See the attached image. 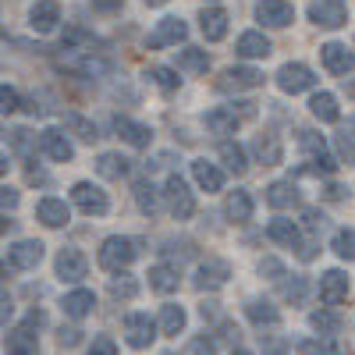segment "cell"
<instances>
[{"label": "cell", "mask_w": 355, "mask_h": 355, "mask_svg": "<svg viewBox=\"0 0 355 355\" xmlns=\"http://www.w3.org/2000/svg\"><path fill=\"white\" fill-rule=\"evenodd\" d=\"M313 71L306 68V64H284L281 71H277V85L284 89V93H306V89H313Z\"/></svg>", "instance_id": "cell-9"}, {"label": "cell", "mask_w": 355, "mask_h": 355, "mask_svg": "<svg viewBox=\"0 0 355 355\" xmlns=\"http://www.w3.org/2000/svg\"><path fill=\"white\" fill-rule=\"evenodd\" d=\"M71 125L78 128V135H82L85 142H96V139H100V135H96V128L89 125V121H82V117H71Z\"/></svg>", "instance_id": "cell-49"}, {"label": "cell", "mask_w": 355, "mask_h": 355, "mask_svg": "<svg viewBox=\"0 0 355 355\" xmlns=\"http://www.w3.org/2000/svg\"><path fill=\"white\" fill-rule=\"evenodd\" d=\"M334 146H338V153H341L345 164H355V132L352 128H341L334 135Z\"/></svg>", "instance_id": "cell-42"}, {"label": "cell", "mask_w": 355, "mask_h": 355, "mask_svg": "<svg viewBox=\"0 0 355 355\" xmlns=\"http://www.w3.org/2000/svg\"><path fill=\"white\" fill-rule=\"evenodd\" d=\"M71 199H75V206L82 214H89V217H103L107 214V192L100 189V185H89V182H78L75 189H71Z\"/></svg>", "instance_id": "cell-3"}, {"label": "cell", "mask_w": 355, "mask_h": 355, "mask_svg": "<svg viewBox=\"0 0 355 355\" xmlns=\"http://www.w3.org/2000/svg\"><path fill=\"white\" fill-rule=\"evenodd\" d=\"M320 57H323V64H327L331 75H348L352 64H355V57L345 43H323L320 46Z\"/></svg>", "instance_id": "cell-13"}, {"label": "cell", "mask_w": 355, "mask_h": 355, "mask_svg": "<svg viewBox=\"0 0 355 355\" xmlns=\"http://www.w3.org/2000/svg\"><path fill=\"white\" fill-rule=\"evenodd\" d=\"M125 334H128L132 348H150L157 338V327L146 313H132V316H125Z\"/></svg>", "instance_id": "cell-6"}, {"label": "cell", "mask_w": 355, "mask_h": 355, "mask_svg": "<svg viewBox=\"0 0 355 355\" xmlns=\"http://www.w3.org/2000/svg\"><path fill=\"white\" fill-rule=\"evenodd\" d=\"M214 352H217V348H214V341H210V338H192L185 355H214Z\"/></svg>", "instance_id": "cell-46"}, {"label": "cell", "mask_w": 355, "mask_h": 355, "mask_svg": "<svg viewBox=\"0 0 355 355\" xmlns=\"http://www.w3.org/2000/svg\"><path fill=\"white\" fill-rule=\"evenodd\" d=\"M89 4H93L96 11H103V15H110V11L121 8V0H89Z\"/></svg>", "instance_id": "cell-51"}, {"label": "cell", "mask_w": 355, "mask_h": 355, "mask_svg": "<svg viewBox=\"0 0 355 355\" xmlns=\"http://www.w3.org/2000/svg\"><path fill=\"white\" fill-rule=\"evenodd\" d=\"M217 153H220V160H224V167L231 171V174H245V150L239 142H231V139H224L220 146H217Z\"/></svg>", "instance_id": "cell-28"}, {"label": "cell", "mask_w": 355, "mask_h": 355, "mask_svg": "<svg viewBox=\"0 0 355 355\" xmlns=\"http://www.w3.org/2000/svg\"><path fill=\"white\" fill-rule=\"evenodd\" d=\"M199 28H202V36L210 40V43L224 40V36H227V11H220V8H206V11L199 15Z\"/></svg>", "instance_id": "cell-21"}, {"label": "cell", "mask_w": 355, "mask_h": 355, "mask_svg": "<svg viewBox=\"0 0 355 355\" xmlns=\"http://www.w3.org/2000/svg\"><path fill=\"white\" fill-rule=\"evenodd\" d=\"M0 202H4V210H15V206H18V192L4 189V192H0Z\"/></svg>", "instance_id": "cell-52"}, {"label": "cell", "mask_w": 355, "mask_h": 355, "mask_svg": "<svg viewBox=\"0 0 355 355\" xmlns=\"http://www.w3.org/2000/svg\"><path fill=\"white\" fill-rule=\"evenodd\" d=\"M259 274H266V277H284V266H281L274 256H266V259L259 263Z\"/></svg>", "instance_id": "cell-48"}, {"label": "cell", "mask_w": 355, "mask_h": 355, "mask_svg": "<svg viewBox=\"0 0 355 355\" xmlns=\"http://www.w3.org/2000/svg\"><path fill=\"white\" fill-rule=\"evenodd\" d=\"M266 202H270L274 210H288V206L299 202V189H295V182H274L266 189Z\"/></svg>", "instance_id": "cell-27"}, {"label": "cell", "mask_w": 355, "mask_h": 355, "mask_svg": "<svg viewBox=\"0 0 355 355\" xmlns=\"http://www.w3.org/2000/svg\"><path fill=\"white\" fill-rule=\"evenodd\" d=\"M259 82H263V75L256 68H227L217 78V89L220 93H242V89H256Z\"/></svg>", "instance_id": "cell-7"}, {"label": "cell", "mask_w": 355, "mask_h": 355, "mask_svg": "<svg viewBox=\"0 0 355 355\" xmlns=\"http://www.w3.org/2000/svg\"><path fill=\"white\" fill-rule=\"evenodd\" d=\"M146 4H150V8H160V4H167V0H146Z\"/></svg>", "instance_id": "cell-56"}, {"label": "cell", "mask_w": 355, "mask_h": 355, "mask_svg": "<svg viewBox=\"0 0 355 355\" xmlns=\"http://www.w3.org/2000/svg\"><path fill=\"white\" fill-rule=\"evenodd\" d=\"M227 217L234 220V224H245L249 217H252V196L249 192H231L227 196Z\"/></svg>", "instance_id": "cell-30"}, {"label": "cell", "mask_w": 355, "mask_h": 355, "mask_svg": "<svg viewBox=\"0 0 355 355\" xmlns=\"http://www.w3.org/2000/svg\"><path fill=\"white\" fill-rule=\"evenodd\" d=\"M61 345H78V331H61Z\"/></svg>", "instance_id": "cell-53"}, {"label": "cell", "mask_w": 355, "mask_h": 355, "mask_svg": "<svg viewBox=\"0 0 355 355\" xmlns=\"http://www.w3.org/2000/svg\"><path fill=\"white\" fill-rule=\"evenodd\" d=\"M135 259V242L132 239H121V234H110V239L100 245V266L110 274L125 270V266Z\"/></svg>", "instance_id": "cell-1"}, {"label": "cell", "mask_w": 355, "mask_h": 355, "mask_svg": "<svg viewBox=\"0 0 355 355\" xmlns=\"http://www.w3.org/2000/svg\"><path fill=\"white\" fill-rule=\"evenodd\" d=\"M178 68H185V71H206L210 68V57H206V50H182V57H178Z\"/></svg>", "instance_id": "cell-39"}, {"label": "cell", "mask_w": 355, "mask_h": 355, "mask_svg": "<svg viewBox=\"0 0 355 355\" xmlns=\"http://www.w3.org/2000/svg\"><path fill=\"white\" fill-rule=\"evenodd\" d=\"M192 174H196V182L202 192H220L224 189V174L217 164H206V160H196L192 164Z\"/></svg>", "instance_id": "cell-24"}, {"label": "cell", "mask_w": 355, "mask_h": 355, "mask_svg": "<svg viewBox=\"0 0 355 355\" xmlns=\"http://www.w3.org/2000/svg\"><path fill=\"white\" fill-rule=\"evenodd\" d=\"M263 352H266V355H288V348H284L277 338H263Z\"/></svg>", "instance_id": "cell-50"}, {"label": "cell", "mask_w": 355, "mask_h": 355, "mask_svg": "<svg viewBox=\"0 0 355 355\" xmlns=\"http://www.w3.org/2000/svg\"><path fill=\"white\" fill-rule=\"evenodd\" d=\"M309 323H313L316 331H323V334H338V331H341V316H338V313H327V309L313 313Z\"/></svg>", "instance_id": "cell-41"}, {"label": "cell", "mask_w": 355, "mask_h": 355, "mask_svg": "<svg viewBox=\"0 0 355 355\" xmlns=\"http://www.w3.org/2000/svg\"><path fill=\"white\" fill-rule=\"evenodd\" d=\"M96 171L114 182V178H125V174H128V160H125L121 153H103V157L96 160Z\"/></svg>", "instance_id": "cell-35"}, {"label": "cell", "mask_w": 355, "mask_h": 355, "mask_svg": "<svg viewBox=\"0 0 355 355\" xmlns=\"http://www.w3.org/2000/svg\"><path fill=\"white\" fill-rule=\"evenodd\" d=\"M43 259V242H18L8 249V263L11 270H33V266Z\"/></svg>", "instance_id": "cell-11"}, {"label": "cell", "mask_w": 355, "mask_h": 355, "mask_svg": "<svg viewBox=\"0 0 355 355\" xmlns=\"http://www.w3.org/2000/svg\"><path fill=\"white\" fill-rule=\"evenodd\" d=\"M178 270L174 266H167V263H157V266H150V288L153 291H160V295H171V291H178Z\"/></svg>", "instance_id": "cell-26"}, {"label": "cell", "mask_w": 355, "mask_h": 355, "mask_svg": "<svg viewBox=\"0 0 355 355\" xmlns=\"http://www.w3.org/2000/svg\"><path fill=\"white\" fill-rule=\"evenodd\" d=\"M256 18L263 25H270V28H284L295 21V8L288 4V0H263V4L256 8Z\"/></svg>", "instance_id": "cell-8"}, {"label": "cell", "mask_w": 355, "mask_h": 355, "mask_svg": "<svg viewBox=\"0 0 355 355\" xmlns=\"http://www.w3.org/2000/svg\"><path fill=\"white\" fill-rule=\"evenodd\" d=\"M64 313L71 316V320H82V316H89L93 313V306H96V295L93 291H85V288H78V291H71V295H64Z\"/></svg>", "instance_id": "cell-25"}, {"label": "cell", "mask_w": 355, "mask_h": 355, "mask_svg": "<svg viewBox=\"0 0 355 355\" xmlns=\"http://www.w3.org/2000/svg\"><path fill=\"white\" fill-rule=\"evenodd\" d=\"M231 355H252V352H245V348H239V352H231Z\"/></svg>", "instance_id": "cell-57"}, {"label": "cell", "mask_w": 355, "mask_h": 355, "mask_svg": "<svg viewBox=\"0 0 355 355\" xmlns=\"http://www.w3.org/2000/svg\"><path fill=\"white\" fill-rule=\"evenodd\" d=\"M40 146H43V153H46L50 160H57V164H68V160L75 157L71 142L64 139V132H57V128H46V132L40 135Z\"/></svg>", "instance_id": "cell-16"}, {"label": "cell", "mask_w": 355, "mask_h": 355, "mask_svg": "<svg viewBox=\"0 0 355 355\" xmlns=\"http://www.w3.org/2000/svg\"><path fill=\"white\" fill-rule=\"evenodd\" d=\"M239 53L242 57H266L270 53V40L263 33H242L239 36Z\"/></svg>", "instance_id": "cell-31"}, {"label": "cell", "mask_w": 355, "mask_h": 355, "mask_svg": "<svg viewBox=\"0 0 355 355\" xmlns=\"http://www.w3.org/2000/svg\"><path fill=\"white\" fill-rule=\"evenodd\" d=\"M299 146H302V153L309 157V171L316 174H334V157L327 153V146H323V139L316 132H299Z\"/></svg>", "instance_id": "cell-2"}, {"label": "cell", "mask_w": 355, "mask_h": 355, "mask_svg": "<svg viewBox=\"0 0 355 355\" xmlns=\"http://www.w3.org/2000/svg\"><path fill=\"white\" fill-rule=\"evenodd\" d=\"M4 348H8V355H36V352H40V341H36V334H33V323H21V327H15V331L8 334Z\"/></svg>", "instance_id": "cell-19"}, {"label": "cell", "mask_w": 355, "mask_h": 355, "mask_svg": "<svg viewBox=\"0 0 355 355\" xmlns=\"http://www.w3.org/2000/svg\"><path fill=\"white\" fill-rule=\"evenodd\" d=\"M227 277H231V266L220 263V259H210V263H202L199 270H196V288H202V291H217V288L227 284Z\"/></svg>", "instance_id": "cell-12"}, {"label": "cell", "mask_w": 355, "mask_h": 355, "mask_svg": "<svg viewBox=\"0 0 355 355\" xmlns=\"http://www.w3.org/2000/svg\"><path fill=\"white\" fill-rule=\"evenodd\" d=\"M281 295H284V299H291V302H302V295H306V281H302V277L284 281V284H281Z\"/></svg>", "instance_id": "cell-44"}, {"label": "cell", "mask_w": 355, "mask_h": 355, "mask_svg": "<svg viewBox=\"0 0 355 355\" xmlns=\"http://www.w3.org/2000/svg\"><path fill=\"white\" fill-rule=\"evenodd\" d=\"M189 36V25L182 18H164L157 25V33L150 36V50H160V46H171V43H182Z\"/></svg>", "instance_id": "cell-14"}, {"label": "cell", "mask_w": 355, "mask_h": 355, "mask_svg": "<svg viewBox=\"0 0 355 355\" xmlns=\"http://www.w3.org/2000/svg\"><path fill=\"white\" fill-rule=\"evenodd\" d=\"M249 114H234V107H217L206 114V128H210L214 135H231L234 128H239L245 121Z\"/></svg>", "instance_id": "cell-17"}, {"label": "cell", "mask_w": 355, "mask_h": 355, "mask_svg": "<svg viewBox=\"0 0 355 355\" xmlns=\"http://www.w3.org/2000/svg\"><path fill=\"white\" fill-rule=\"evenodd\" d=\"M309 21L323 28H341L348 21V8L341 0H313L309 4Z\"/></svg>", "instance_id": "cell-4"}, {"label": "cell", "mask_w": 355, "mask_h": 355, "mask_svg": "<svg viewBox=\"0 0 355 355\" xmlns=\"http://www.w3.org/2000/svg\"><path fill=\"white\" fill-rule=\"evenodd\" d=\"M150 78L164 89V93H174V89H178V82H182V78H178L171 68H150Z\"/></svg>", "instance_id": "cell-43"}, {"label": "cell", "mask_w": 355, "mask_h": 355, "mask_svg": "<svg viewBox=\"0 0 355 355\" xmlns=\"http://www.w3.org/2000/svg\"><path fill=\"white\" fill-rule=\"evenodd\" d=\"M135 202H139V210H142V214H150V217H153V214L160 210V192H157L150 182H139V185H135Z\"/></svg>", "instance_id": "cell-36"}, {"label": "cell", "mask_w": 355, "mask_h": 355, "mask_svg": "<svg viewBox=\"0 0 355 355\" xmlns=\"http://www.w3.org/2000/svg\"><path fill=\"white\" fill-rule=\"evenodd\" d=\"M348 299V277L341 270H327L320 277V302L323 306H341Z\"/></svg>", "instance_id": "cell-10"}, {"label": "cell", "mask_w": 355, "mask_h": 355, "mask_svg": "<svg viewBox=\"0 0 355 355\" xmlns=\"http://www.w3.org/2000/svg\"><path fill=\"white\" fill-rule=\"evenodd\" d=\"M36 217H40L46 227H64V224L71 220V210L64 206V199L46 196V199H40V206H36Z\"/></svg>", "instance_id": "cell-18"}, {"label": "cell", "mask_w": 355, "mask_h": 355, "mask_svg": "<svg viewBox=\"0 0 355 355\" xmlns=\"http://www.w3.org/2000/svg\"><path fill=\"white\" fill-rule=\"evenodd\" d=\"M245 316L256 323V327H274V323L281 320V313L266 302V299H252V302L245 306Z\"/></svg>", "instance_id": "cell-29"}, {"label": "cell", "mask_w": 355, "mask_h": 355, "mask_svg": "<svg viewBox=\"0 0 355 355\" xmlns=\"http://www.w3.org/2000/svg\"><path fill=\"white\" fill-rule=\"evenodd\" d=\"M295 348H299V355H341V348H338L331 338H323V341H313V338H306V341H299Z\"/></svg>", "instance_id": "cell-38"}, {"label": "cell", "mask_w": 355, "mask_h": 355, "mask_svg": "<svg viewBox=\"0 0 355 355\" xmlns=\"http://www.w3.org/2000/svg\"><path fill=\"white\" fill-rule=\"evenodd\" d=\"M167 199H171V214L178 220H189L196 214V202H192V192L185 185V178H178V174L167 178Z\"/></svg>", "instance_id": "cell-5"}, {"label": "cell", "mask_w": 355, "mask_h": 355, "mask_svg": "<svg viewBox=\"0 0 355 355\" xmlns=\"http://www.w3.org/2000/svg\"><path fill=\"white\" fill-rule=\"evenodd\" d=\"M89 355H117V345H114V338H96L93 345H89Z\"/></svg>", "instance_id": "cell-45"}, {"label": "cell", "mask_w": 355, "mask_h": 355, "mask_svg": "<svg viewBox=\"0 0 355 355\" xmlns=\"http://www.w3.org/2000/svg\"><path fill=\"white\" fill-rule=\"evenodd\" d=\"M114 128H117V135H121L128 146H150V139H153V132L146 128V125H139V121H128V117H114Z\"/></svg>", "instance_id": "cell-23"}, {"label": "cell", "mask_w": 355, "mask_h": 355, "mask_svg": "<svg viewBox=\"0 0 355 355\" xmlns=\"http://www.w3.org/2000/svg\"><path fill=\"white\" fill-rule=\"evenodd\" d=\"M110 295H114V299H135V295H139V284H135L128 274L117 270V277H110Z\"/></svg>", "instance_id": "cell-40"}, {"label": "cell", "mask_w": 355, "mask_h": 355, "mask_svg": "<svg viewBox=\"0 0 355 355\" xmlns=\"http://www.w3.org/2000/svg\"><path fill=\"white\" fill-rule=\"evenodd\" d=\"M309 110H313V117H320V121H338V117H341L338 100H334L331 93H316V96L309 100Z\"/></svg>", "instance_id": "cell-32"}, {"label": "cell", "mask_w": 355, "mask_h": 355, "mask_svg": "<svg viewBox=\"0 0 355 355\" xmlns=\"http://www.w3.org/2000/svg\"><path fill=\"white\" fill-rule=\"evenodd\" d=\"M57 21H61V8H57V0H40L28 15V25L36 28V33H53Z\"/></svg>", "instance_id": "cell-20"}, {"label": "cell", "mask_w": 355, "mask_h": 355, "mask_svg": "<svg viewBox=\"0 0 355 355\" xmlns=\"http://www.w3.org/2000/svg\"><path fill=\"white\" fill-rule=\"evenodd\" d=\"M57 274H61L64 281H82V277L89 274L85 252H78V249H61V256H57Z\"/></svg>", "instance_id": "cell-15"}, {"label": "cell", "mask_w": 355, "mask_h": 355, "mask_svg": "<svg viewBox=\"0 0 355 355\" xmlns=\"http://www.w3.org/2000/svg\"><path fill=\"white\" fill-rule=\"evenodd\" d=\"M252 150H256V157H259V164H281V142H277V135H259L256 142H252Z\"/></svg>", "instance_id": "cell-33"}, {"label": "cell", "mask_w": 355, "mask_h": 355, "mask_svg": "<svg viewBox=\"0 0 355 355\" xmlns=\"http://www.w3.org/2000/svg\"><path fill=\"white\" fill-rule=\"evenodd\" d=\"M0 103H4V107H0L4 114H15V110H18V93L4 85V89H0Z\"/></svg>", "instance_id": "cell-47"}, {"label": "cell", "mask_w": 355, "mask_h": 355, "mask_svg": "<svg viewBox=\"0 0 355 355\" xmlns=\"http://www.w3.org/2000/svg\"><path fill=\"white\" fill-rule=\"evenodd\" d=\"M331 249H334L341 259H355V227H341V231H334Z\"/></svg>", "instance_id": "cell-37"}, {"label": "cell", "mask_w": 355, "mask_h": 355, "mask_svg": "<svg viewBox=\"0 0 355 355\" xmlns=\"http://www.w3.org/2000/svg\"><path fill=\"white\" fill-rule=\"evenodd\" d=\"M160 331L171 334V338L182 334V331H185V309H182V306H164V309H160Z\"/></svg>", "instance_id": "cell-34"}, {"label": "cell", "mask_w": 355, "mask_h": 355, "mask_svg": "<svg viewBox=\"0 0 355 355\" xmlns=\"http://www.w3.org/2000/svg\"><path fill=\"white\" fill-rule=\"evenodd\" d=\"M266 234H270V242H277V245H288V249H302V234H299V227H295L291 220H284V217L270 220Z\"/></svg>", "instance_id": "cell-22"}, {"label": "cell", "mask_w": 355, "mask_h": 355, "mask_svg": "<svg viewBox=\"0 0 355 355\" xmlns=\"http://www.w3.org/2000/svg\"><path fill=\"white\" fill-rule=\"evenodd\" d=\"M327 196H331V199H341V196H345V189H341V185H331V189H327Z\"/></svg>", "instance_id": "cell-55"}, {"label": "cell", "mask_w": 355, "mask_h": 355, "mask_svg": "<svg viewBox=\"0 0 355 355\" xmlns=\"http://www.w3.org/2000/svg\"><path fill=\"white\" fill-rule=\"evenodd\" d=\"M25 323H33V327H40V323H43V313H40V309H33V313L25 316Z\"/></svg>", "instance_id": "cell-54"}]
</instances>
